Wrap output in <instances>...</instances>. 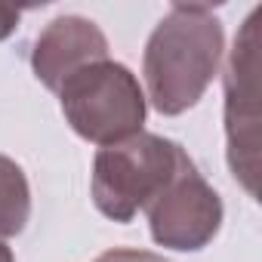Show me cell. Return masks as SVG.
Masks as SVG:
<instances>
[{
	"instance_id": "6da1fadb",
	"label": "cell",
	"mask_w": 262,
	"mask_h": 262,
	"mask_svg": "<svg viewBox=\"0 0 262 262\" xmlns=\"http://www.w3.org/2000/svg\"><path fill=\"white\" fill-rule=\"evenodd\" d=\"M225 53V31L213 7L173 4L142 53L145 99L164 117L194 108L213 83Z\"/></svg>"
},
{
	"instance_id": "7a4b0ae2",
	"label": "cell",
	"mask_w": 262,
	"mask_h": 262,
	"mask_svg": "<svg viewBox=\"0 0 262 262\" xmlns=\"http://www.w3.org/2000/svg\"><path fill=\"white\" fill-rule=\"evenodd\" d=\"M188 151L158 133H136L105 145L93 161V204L111 222H133L176 176Z\"/></svg>"
},
{
	"instance_id": "3957f363",
	"label": "cell",
	"mask_w": 262,
	"mask_h": 262,
	"mask_svg": "<svg viewBox=\"0 0 262 262\" xmlns=\"http://www.w3.org/2000/svg\"><path fill=\"white\" fill-rule=\"evenodd\" d=\"M56 96L71 129L99 148L142 133L148 114V99L139 77L114 59L74 71L56 90Z\"/></svg>"
},
{
	"instance_id": "277c9868",
	"label": "cell",
	"mask_w": 262,
	"mask_h": 262,
	"mask_svg": "<svg viewBox=\"0 0 262 262\" xmlns=\"http://www.w3.org/2000/svg\"><path fill=\"white\" fill-rule=\"evenodd\" d=\"M259 10H253L231 47L225 65V145H228V167L231 176L256 198L259 179Z\"/></svg>"
},
{
	"instance_id": "5b68a950",
	"label": "cell",
	"mask_w": 262,
	"mask_h": 262,
	"mask_svg": "<svg viewBox=\"0 0 262 262\" xmlns=\"http://www.w3.org/2000/svg\"><path fill=\"white\" fill-rule=\"evenodd\" d=\"M148 231L158 247L194 253L213 244L222 228V198L198 173L194 161L185 158L170 179V185L145 207Z\"/></svg>"
},
{
	"instance_id": "8992f818",
	"label": "cell",
	"mask_w": 262,
	"mask_h": 262,
	"mask_svg": "<svg viewBox=\"0 0 262 262\" xmlns=\"http://www.w3.org/2000/svg\"><path fill=\"white\" fill-rule=\"evenodd\" d=\"M108 59V37L102 28L86 16H56L37 34L31 47V68L34 77L47 90H59L74 71Z\"/></svg>"
},
{
	"instance_id": "52a82bcc",
	"label": "cell",
	"mask_w": 262,
	"mask_h": 262,
	"mask_svg": "<svg viewBox=\"0 0 262 262\" xmlns=\"http://www.w3.org/2000/svg\"><path fill=\"white\" fill-rule=\"evenodd\" d=\"M28 219H31L28 176L13 158L0 155V241L22 234Z\"/></svg>"
},
{
	"instance_id": "ba28073f",
	"label": "cell",
	"mask_w": 262,
	"mask_h": 262,
	"mask_svg": "<svg viewBox=\"0 0 262 262\" xmlns=\"http://www.w3.org/2000/svg\"><path fill=\"white\" fill-rule=\"evenodd\" d=\"M96 262H170L164 259L161 253H151V250H129V247H114V250H105Z\"/></svg>"
},
{
	"instance_id": "9c48e42d",
	"label": "cell",
	"mask_w": 262,
	"mask_h": 262,
	"mask_svg": "<svg viewBox=\"0 0 262 262\" xmlns=\"http://www.w3.org/2000/svg\"><path fill=\"white\" fill-rule=\"evenodd\" d=\"M19 19H22V13H19V10H10V7H0V40H7V37H10V34L16 31Z\"/></svg>"
},
{
	"instance_id": "30bf717a",
	"label": "cell",
	"mask_w": 262,
	"mask_h": 262,
	"mask_svg": "<svg viewBox=\"0 0 262 262\" xmlns=\"http://www.w3.org/2000/svg\"><path fill=\"white\" fill-rule=\"evenodd\" d=\"M0 262H16V256H13V250L7 247V241H0Z\"/></svg>"
}]
</instances>
